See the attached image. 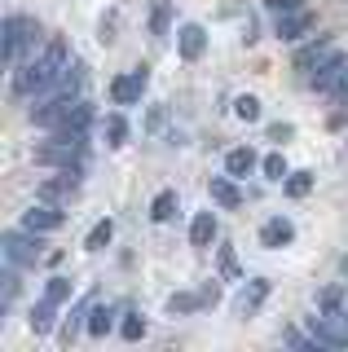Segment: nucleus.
Here are the masks:
<instances>
[{
  "instance_id": "f257e3e1",
  "label": "nucleus",
  "mask_w": 348,
  "mask_h": 352,
  "mask_svg": "<svg viewBox=\"0 0 348 352\" xmlns=\"http://www.w3.org/2000/svg\"><path fill=\"white\" fill-rule=\"evenodd\" d=\"M67 58H71V53H67V40H53V44H49L45 53H40L36 62H31V58L23 62V71H18L14 88H18L23 97H45L49 88H53V80L62 75V66H67Z\"/></svg>"
},
{
  "instance_id": "f03ea898",
  "label": "nucleus",
  "mask_w": 348,
  "mask_h": 352,
  "mask_svg": "<svg viewBox=\"0 0 348 352\" xmlns=\"http://www.w3.org/2000/svg\"><path fill=\"white\" fill-rule=\"evenodd\" d=\"M40 36V22L27 18V14H14L5 18V62H18V58H31V44Z\"/></svg>"
},
{
  "instance_id": "7ed1b4c3",
  "label": "nucleus",
  "mask_w": 348,
  "mask_h": 352,
  "mask_svg": "<svg viewBox=\"0 0 348 352\" xmlns=\"http://www.w3.org/2000/svg\"><path fill=\"white\" fill-rule=\"evenodd\" d=\"M5 260L18 264V269L40 264V234H31V229H9L5 234Z\"/></svg>"
},
{
  "instance_id": "20e7f679",
  "label": "nucleus",
  "mask_w": 348,
  "mask_h": 352,
  "mask_svg": "<svg viewBox=\"0 0 348 352\" xmlns=\"http://www.w3.org/2000/svg\"><path fill=\"white\" fill-rule=\"evenodd\" d=\"M344 75H348V58H344L340 49H335L331 58L318 66V71H309V84L318 88V93H331V97H335V88L344 84Z\"/></svg>"
},
{
  "instance_id": "39448f33",
  "label": "nucleus",
  "mask_w": 348,
  "mask_h": 352,
  "mask_svg": "<svg viewBox=\"0 0 348 352\" xmlns=\"http://www.w3.org/2000/svg\"><path fill=\"white\" fill-rule=\"evenodd\" d=\"M274 36L278 40H304V36H313V14H309V9L274 14Z\"/></svg>"
},
{
  "instance_id": "423d86ee",
  "label": "nucleus",
  "mask_w": 348,
  "mask_h": 352,
  "mask_svg": "<svg viewBox=\"0 0 348 352\" xmlns=\"http://www.w3.org/2000/svg\"><path fill=\"white\" fill-rule=\"evenodd\" d=\"M67 110H71V102H67V97H53V93H45L36 106H31V124H36V128H49V132H53V128L62 124V119H67Z\"/></svg>"
},
{
  "instance_id": "0eeeda50",
  "label": "nucleus",
  "mask_w": 348,
  "mask_h": 352,
  "mask_svg": "<svg viewBox=\"0 0 348 352\" xmlns=\"http://www.w3.org/2000/svg\"><path fill=\"white\" fill-rule=\"evenodd\" d=\"M146 66H137V71H128V75H119V80L111 84V97H115V106H137L141 102V93H146Z\"/></svg>"
},
{
  "instance_id": "6e6552de",
  "label": "nucleus",
  "mask_w": 348,
  "mask_h": 352,
  "mask_svg": "<svg viewBox=\"0 0 348 352\" xmlns=\"http://www.w3.org/2000/svg\"><path fill=\"white\" fill-rule=\"evenodd\" d=\"M269 300V278H252L243 282V291L234 295V317H256V308Z\"/></svg>"
},
{
  "instance_id": "1a4fd4ad",
  "label": "nucleus",
  "mask_w": 348,
  "mask_h": 352,
  "mask_svg": "<svg viewBox=\"0 0 348 352\" xmlns=\"http://www.w3.org/2000/svg\"><path fill=\"white\" fill-rule=\"evenodd\" d=\"M58 225H62V212L53 203H36L23 212V229H31V234H53Z\"/></svg>"
},
{
  "instance_id": "9d476101",
  "label": "nucleus",
  "mask_w": 348,
  "mask_h": 352,
  "mask_svg": "<svg viewBox=\"0 0 348 352\" xmlns=\"http://www.w3.org/2000/svg\"><path fill=\"white\" fill-rule=\"evenodd\" d=\"M177 49H181V58H186V62L203 58V49H208V31H203L199 22H186V27L177 31Z\"/></svg>"
},
{
  "instance_id": "9b49d317",
  "label": "nucleus",
  "mask_w": 348,
  "mask_h": 352,
  "mask_svg": "<svg viewBox=\"0 0 348 352\" xmlns=\"http://www.w3.org/2000/svg\"><path fill=\"white\" fill-rule=\"evenodd\" d=\"M331 53H335V44L326 40V36L322 40H309V44H300V49H296V66H300V71H318Z\"/></svg>"
},
{
  "instance_id": "f8f14e48",
  "label": "nucleus",
  "mask_w": 348,
  "mask_h": 352,
  "mask_svg": "<svg viewBox=\"0 0 348 352\" xmlns=\"http://www.w3.org/2000/svg\"><path fill=\"white\" fill-rule=\"evenodd\" d=\"M291 238H296V225L287 216H274V220L260 225V247H287Z\"/></svg>"
},
{
  "instance_id": "ddd939ff",
  "label": "nucleus",
  "mask_w": 348,
  "mask_h": 352,
  "mask_svg": "<svg viewBox=\"0 0 348 352\" xmlns=\"http://www.w3.org/2000/svg\"><path fill=\"white\" fill-rule=\"evenodd\" d=\"M58 128H62V132H75V137H89V128H93V106L75 97L71 110H67V119H62Z\"/></svg>"
},
{
  "instance_id": "4468645a",
  "label": "nucleus",
  "mask_w": 348,
  "mask_h": 352,
  "mask_svg": "<svg viewBox=\"0 0 348 352\" xmlns=\"http://www.w3.org/2000/svg\"><path fill=\"white\" fill-rule=\"evenodd\" d=\"M80 84H84V66H80V62H71V66H62V75L53 80L49 93H53V97H67V102H75Z\"/></svg>"
},
{
  "instance_id": "2eb2a0df",
  "label": "nucleus",
  "mask_w": 348,
  "mask_h": 352,
  "mask_svg": "<svg viewBox=\"0 0 348 352\" xmlns=\"http://www.w3.org/2000/svg\"><path fill=\"white\" fill-rule=\"evenodd\" d=\"M177 212H181V198H177V190H163V194H155V203H150V220H155V225H168V220H177Z\"/></svg>"
},
{
  "instance_id": "dca6fc26",
  "label": "nucleus",
  "mask_w": 348,
  "mask_h": 352,
  "mask_svg": "<svg viewBox=\"0 0 348 352\" xmlns=\"http://www.w3.org/2000/svg\"><path fill=\"white\" fill-rule=\"evenodd\" d=\"M256 168H260V159H256L252 146H238V150L225 154V172H230V176H247V172H256Z\"/></svg>"
},
{
  "instance_id": "f3484780",
  "label": "nucleus",
  "mask_w": 348,
  "mask_h": 352,
  "mask_svg": "<svg viewBox=\"0 0 348 352\" xmlns=\"http://www.w3.org/2000/svg\"><path fill=\"white\" fill-rule=\"evenodd\" d=\"M212 198L221 207H243V194H238V185H234L230 172H225V176H212Z\"/></svg>"
},
{
  "instance_id": "a211bd4d",
  "label": "nucleus",
  "mask_w": 348,
  "mask_h": 352,
  "mask_svg": "<svg viewBox=\"0 0 348 352\" xmlns=\"http://www.w3.org/2000/svg\"><path fill=\"white\" fill-rule=\"evenodd\" d=\"M53 313H58V304L49 300H40V304H31V313H27V322H31V330H36V335H49L53 330Z\"/></svg>"
},
{
  "instance_id": "6ab92c4d",
  "label": "nucleus",
  "mask_w": 348,
  "mask_h": 352,
  "mask_svg": "<svg viewBox=\"0 0 348 352\" xmlns=\"http://www.w3.org/2000/svg\"><path fill=\"white\" fill-rule=\"evenodd\" d=\"M212 238H216V216L212 212H199V216L190 220V242H194V247H208Z\"/></svg>"
},
{
  "instance_id": "aec40b11",
  "label": "nucleus",
  "mask_w": 348,
  "mask_h": 352,
  "mask_svg": "<svg viewBox=\"0 0 348 352\" xmlns=\"http://www.w3.org/2000/svg\"><path fill=\"white\" fill-rule=\"evenodd\" d=\"M111 308H106V304H93L89 308V322H84V326H89V335H97V339H102V335H111V330H115V322H111Z\"/></svg>"
},
{
  "instance_id": "412c9836",
  "label": "nucleus",
  "mask_w": 348,
  "mask_h": 352,
  "mask_svg": "<svg viewBox=\"0 0 348 352\" xmlns=\"http://www.w3.org/2000/svg\"><path fill=\"white\" fill-rule=\"evenodd\" d=\"M282 190H287L291 198H304L313 190V172H287V181H282Z\"/></svg>"
},
{
  "instance_id": "4be33fe9",
  "label": "nucleus",
  "mask_w": 348,
  "mask_h": 352,
  "mask_svg": "<svg viewBox=\"0 0 348 352\" xmlns=\"http://www.w3.org/2000/svg\"><path fill=\"white\" fill-rule=\"evenodd\" d=\"M260 172H265L269 181H287V172H291V168H287V159H282V154L274 150V154H265V159H260Z\"/></svg>"
},
{
  "instance_id": "5701e85b",
  "label": "nucleus",
  "mask_w": 348,
  "mask_h": 352,
  "mask_svg": "<svg viewBox=\"0 0 348 352\" xmlns=\"http://www.w3.org/2000/svg\"><path fill=\"white\" fill-rule=\"evenodd\" d=\"M67 194H71V181H67V176H62V181H45V185H40V203H53V207H58Z\"/></svg>"
},
{
  "instance_id": "b1692460",
  "label": "nucleus",
  "mask_w": 348,
  "mask_h": 352,
  "mask_svg": "<svg viewBox=\"0 0 348 352\" xmlns=\"http://www.w3.org/2000/svg\"><path fill=\"white\" fill-rule=\"evenodd\" d=\"M119 335H124L128 344H137V339H146V317H141V313H128L124 322H119Z\"/></svg>"
},
{
  "instance_id": "393cba45",
  "label": "nucleus",
  "mask_w": 348,
  "mask_h": 352,
  "mask_svg": "<svg viewBox=\"0 0 348 352\" xmlns=\"http://www.w3.org/2000/svg\"><path fill=\"white\" fill-rule=\"evenodd\" d=\"M102 132H106V141H111V146H124V141H128V119L124 115H111L102 124Z\"/></svg>"
},
{
  "instance_id": "a878e982",
  "label": "nucleus",
  "mask_w": 348,
  "mask_h": 352,
  "mask_svg": "<svg viewBox=\"0 0 348 352\" xmlns=\"http://www.w3.org/2000/svg\"><path fill=\"white\" fill-rule=\"evenodd\" d=\"M318 308H322L326 317H335V313L344 308V291H340V286H326V291L318 295Z\"/></svg>"
},
{
  "instance_id": "bb28decb",
  "label": "nucleus",
  "mask_w": 348,
  "mask_h": 352,
  "mask_svg": "<svg viewBox=\"0 0 348 352\" xmlns=\"http://www.w3.org/2000/svg\"><path fill=\"white\" fill-rule=\"evenodd\" d=\"M111 234H115V225H111V220H102V225H93V229H89L84 247H89V251H102L106 242H111Z\"/></svg>"
},
{
  "instance_id": "cd10ccee",
  "label": "nucleus",
  "mask_w": 348,
  "mask_h": 352,
  "mask_svg": "<svg viewBox=\"0 0 348 352\" xmlns=\"http://www.w3.org/2000/svg\"><path fill=\"white\" fill-rule=\"evenodd\" d=\"M194 308H203V295H190V291L168 295V313H194Z\"/></svg>"
},
{
  "instance_id": "c85d7f7f",
  "label": "nucleus",
  "mask_w": 348,
  "mask_h": 352,
  "mask_svg": "<svg viewBox=\"0 0 348 352\" xmlns=\"http://www.w3.org/2000/svg\"><path fill=\"white\" fill-rule=\"evenodd\" d=\"M45 295H49L53 304H67L71 300V278H62V273H58V278H49L45 282Z\"/></svg>"
},
{
  "instance_id": "c756f323",
  "label": "nucleus",
  "mask_w": 348,
  "mask_h": 352,
  "mask_svg": "<svg viewBox=\"0 0 348 352\" xmlns=\"http://www.w3.org/2000/svg\"><path fill=\"white\" fill-rule=\"evenodd\" d=\"M234 115H238V119H247V124H256V119H260V102H256L252 93H243V97L234 102Z\"/></svg>"
},
{
  "instance_id": "7c9ffc66",
  "label": "nucleus",
  "mask_w": 348,
  "mask_h": 352,
  "mask_svg": "<svg viewBox=\"0 0 348 352\" xmlns=\"http://www.w3.org/2000/svg\"><path fill=\"white\" fill-rule=\"evenodd\" d=\"M14 295H18V264H9L5 278H0V304H9Z\"/></svg>"
},
{
  "instance_id": "2f4dec72",
  "label": "nucleus",
  "mask_w": 348,
  "mask_h": 352,
  "mask_svg": "<svg viewBox=\"0 0 348 352\" xmlns=\"http://www.w3.org/2000/svg\"><path fill=\"white\" fill-rule=\"evenodd\" d=\"M150 27H155V36L168 31V0H155V18H150Z\"/></svg>"
},
{
  "instance_id": "473e14b6",
  "label": "nucleus",
  "mask_w": 348,
  "mask_h": 352,
  "mask_svg": "<svg viewBox=\"0 0 348 352\" xmlns=\"http://www.w3.org/2000/svg\"><path fill=\"white\" fill-rule=\"evenodd\" d=\"M269 14H291V9H304V0H260Z\"/></svg>"
},
{
  "instance_id": "72a5a7b5",
  "label": "nucleus",
  "mask_w": 348,
  "mask_h": 352,
  "mask_svg": "<svg viewBox=\"0 0 348 352\" xmlns=\"http://www.w3.org/2000/svg\"><path fill=\"white\" fill-rule=\"evenodd\" d=\"M221 273H225V278H238V260H234V251H230V247L221 251Z\"/></svg>"
},
{
  "instance_id": "f704fd0d",
  "label": "nucleus",
  "mask_w": 348,
  "mask_h": 352,
  "mask_svg": "<svg viewBox=\"0 0 348 352\" xmlns=\"http://www.w3.org/2000/svg\"><path fill=\"white\" fill-rule=\"evenodd\" d=\"M199 295H203V308H212L216 300H221V286H216V282H208V286H199Z\"/></svg>"
},
{
  "instance_id": "c9c22d12",
  "label": "nucleus",
  "mask_w": 348,
  "mask_h": 352,
  "mask_svg": "<svg viewBox=\"0 0 348 352\" xmlns=\"http://www.w3.org/2000/svg\"><path fill=\"white\" fill-rule=\"evenodd\" d=\"M291 124H269V141H291Z\"/></svg>"
}]
</instances>
